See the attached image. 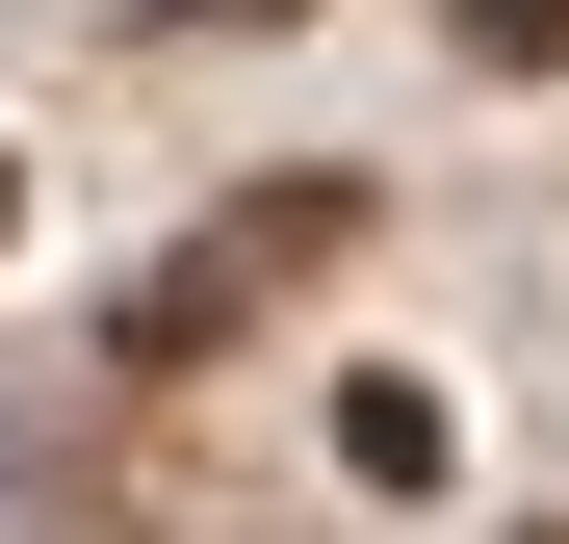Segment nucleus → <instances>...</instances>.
Masks as SVG:
<instances>
[{"label": "nucleus", "mask_w": 569, "mask_h": 544, "mask_svg": "<svg viewBox=\"0 0 569 544\" xmlns=\"http://www.w3.org/2000/svg\"><path fill=\"white\" fill-rule=\"evenodd\" d=\"M0 208H27V181H0Z\"/></svg>", "instance_id": "obj_2"}, {"label": "nucleus", "mask_w": 569, "mask_h": 544, "mask_svg": "<svg viewBox=\"0 0 569 544\" xmlns=\"http://www.w3.org/2000/svg\"><path fill=\"white\" fill-rule=\"evenodd\" d=\"M337 234H362V181H284V208H233L208 259H181V286H130V363H208V337H233L259 286H311Z\"/></svg>", "instance_id": "obj_1"}]
</instances>
